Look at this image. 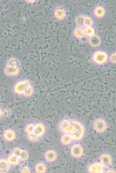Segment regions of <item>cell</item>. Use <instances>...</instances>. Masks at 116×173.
<instances>
[{
    "instance_id": "cell-11",
    "label": "cell",
    "mask_w": 116,
    "mask_h": 173,
    "mask_svg": "<svg viewBox=\"0 0 116 173\" xmlns=\"http://www.w3.org/2000/svg\"><path fill=\"white\" fill-rule=\"evenodd\" d=\"M4 137L7 141L13 140L15 137V134L13 131L10 130H6L4 133Z\"/></svg>"
},
{
    "instance_id": "cell-19",
    "label": "cell",
    "mask_w": 116,
    "mask_h": 173,
    "mask_svg": "<svg viewBox=\"0 0 116 173\" xmlns=\"http://www.w3.org/2000/svg\"><path fill=\"white\" fill-rule=\"evenodd\" d=\"M34 127V125L32 123H30V124H29L28 125H27L25 128V131H26V133L28 134L31 133L32 132Z\"/></svg>"
},
{
    "instance_id": "cell-22",
    "label": "cell",
    "mask_w": 116,
    "mask_h": 173,
    "mask_svg": "<svg viewBox=\"0 0 116 173\" xmlns=\"http://www.w3.org/2000/svg\"><path fill=\"white\" fill-rule=\"evenodd\" d=\"M2 116V111L1 110V109L0 108V118L1 117V116Z\"/></svg>"
},
{
    "instance_id": "cell-14",
    "label": "cell",
    "mask_w": 116,
    "mask_h": 173,
    "mask_svg": "<svg viewBox=\"0 0 116 173\" xmlns=\"http://www.w3.org/2000/svg\"><path fill=\"white\" fill-rule=\"evenodd\" d=\"M35 170L37 173H45L46 170V166L43 163H38L35 166Z\"/></svg>"
},
{
    "instance_id": "cell-7",
    "label": "cell",
    "mask_w": 116,
    "mask_h": 173,
    "mask_svg": "<svg viewBox=\"0 0 116 173\" xmlns=\"http://www.w3.org/2000/svg\"><path fill=\"white\" fill-rule=\"evenodd\" d=\"M71 154L75 158L81 157L84 154V149L79 144H75L72 146L71 149Z\"/></svg>"
},
{
    "instance_id": "cell-15",
    "label": "cell",
    "mask_w": 116,
    "mask_h": 173,
    "mask_svg": "<svg viewBox=\"0 0 116 173\" xmlns=\"http://www.w3.org/2000/svg\"><path fill=\"white\" fill-rule=\"evenodd\" d=\"M105 14V10L103 7H98L95 9L94 14L97 18H102Z\"/></svg>"
},
{
    "instance_id": "cell-10",
    "label": "cell",
    "mask_w": 116,
    "mask_h": 173,
    "mask_svg": "<svg viewBox=\"0 0 116 173\" xmlns=\"http://www.w3.org/2000/svg\"><path fill=\"white\" fill-rule=\"evenodd\" d=\"M10 169V163L6 160H0V172L5 173Z\"/></svg>"
},
{
    "instance_id": "cell-4",
    "label": "cell",
    "mask_w": 116,
    "mask_h": 173,
    "mask_svg": "<svg viewBox=\"0 0 116 173\" xmlns=\"http://www.w3.org/2000/svg\"><path fill=\"white\" fill-rule=\"evenodd\" d=\"M92 59L94 63L98 65H103L107 63L108 59L107 53L102 50H98L94 53Z\"/></svg>"
},
{
    "instance_id": "cell-3",
    "label": "cell",
    "mask_w": 116,
    "mask_h": 173,
    "mask_svg": "<svg viewBox=\"0 0 116 173\" xmlns=\"http://www.w3.org/2000/svg\"><path fill=\"white\" fill-rule=\"evenodd\" d=\"M16 91L20 94H24L26 96H30L33 93L32 87L28 81H24L19 83L16 87Z\"/></svg>"
},
{
    "instance_id": "cell-12",
    "label": "cell",
    "mask_w": 116,
    "mask_h": 173,
    "mask_svg": "<svg viewBox=\"0 0 116 173\" xmlns=\"http://www.w3.org/2000/svg\"><path fill=\"white\" fill-rule=\"evenodd\" d=\"M73 141L72 138L70 136L67 134H63L61 138V142L62 144L65 145H69Z\"/></svg>"
},
{
    "instance_id": "cell-21",
    "label": "cell",
    "mask_w": 116,
    "mask_h": 173,
    "mask_svg": "<svg viewBox=\"0 0 116 173\" xmlns=\"http://www.w3.org/2000/svg\"><path fill=\"white\" fill-rule=\"evenodd\" d=\"M106 173H116V171L112 169L107 170H106Z\"/></svg>"
},
{
    "instance_id": "cell-9",
    "label": "cell",
    "mask_w": 116,
    "mask_h": 173,
    "mask_svg": "<svg viewBox=\"0 0 116 173\" xmlns=\"http://www.w3.org/2000/svg\"><path fill=\"white\" fill-rule=\"evenodd\" d=\"M57 157V154L55 151L49 150L46 152L45 158L48 162H52L55 161Z\"/></svg>"
},
{
    "instance_id": "cell-5",
    "label": "cell",
    "mask_w": 116,
    "mask_h": 173,
    "mask_svg": "<svg viewBox=\"0 0 116 173\" xmlns=\"http://www.w3.org/2000/svg\"><path fill=\"white\" fill-rule=\"evenodd\" d=\"M106 168L100 162H94L90 165L88 170L90 173H103L106 172Z\"/></svg>"
},
{
    "instance_id": "cell-8",
    "label": "cell",
    "mask_w": 116,
    "mask_h": 173,
    "mask_svg": "<svg viewBox=\"0 0 116 173\" xmlns=\"http://www.w3.org/2000/svg\"><path fill=\"white\" fill-rule=\"evenodd\" d=\"M100 163L105 168H110L112 164V158L108 154H102L100 156Z\"/></svg>"
},
{
    "instance_id": "cell-6",
    "label": "cell",
    "mask_w": 116,
    "mask_h": 173,
    "mask_svg": "<svg viewBox=\"0 0 116 173\" xmlns=\"http://www.w3.org/2000/svg\"><path fill=\"white\" fill-rule=\"evenodd\" d=\"M94 128L97 132L102 133L107 128V124L106 122L102 119H98L94 123Z\"/></svg>"
},
{
    "instance_id": "cell-20",
    "label": "cell",
    "mask_w": 116,
    "mask_h": 173,
    "mask_svg": "<svg viewBox=\"0 0 116 173\" xmlns=\"http://www.w3.org/2000/svg\"><path fill=\"white\" fill-rule=\"evenodd\" d=\"M21 172L22 173H30V170L28 167H24L21 170Z\"/></svg>"
},
{
    "instance_id": "cell-13",
    "label": "cell",
    "mask_w": 116,
    "mask_h": 173,
    "mask_svg": "<svg viewBox=\"0 0 116 173\" xmlns=\"http://www.w3.org/2000/svg\"><path fill=\"white\" fill-rule=\"evenodd\" d=\"M20 158L18 156L14 154L11 155L8 159V161L11 164L17 165L19 163Z\"/></svg>"
},
{
    "instance_id": "cell-2",
    "label": "cell",
    "mask_w": 116,
    "mask_h": 173,
    "mask_svg": "<svg viewBox=\"0 0 116 173\" xmlns=\"http://www.w3.org/2000/svg\"><path fill=\"white\" fill-rule=\"evenodd\" d=\"M45 131L46 128L44 124L40 123L34 125L32 132L28 134V140L32 142L37 141L44 135Z\"/></svg>"
},
{
    "instance_id": "cell-18",
    "label": "cell",
    "mask_w": 116,
    "mask_h": 173,
    "mask_svg": "<svg viewBox=\"0 0 116 173\" xmlns=\"http://www.w3.org/2000/svg\"><path fill=\"white\" fill-rule=\"evenodd\" d=\"M99 42V39L97 36H93L90 39V43L92 45H98Z\"/></svg>"
},
{
    "instance_id": "cell-1",
    "label": "cell",
    "mask_w": 116,
    "mask_h": 173,
    "mask_svg": "<svg viewBox=\"0 0 116 173\" xmlns=\"http://www.w3.org/2000/svg\"><path fill=\"white\" fill-rule=\"evenodd\" d=\"M59 130L63 134L70 136L73 141L81 140L84 135L85 129L81 122L74 120L65 119L60 122Z\"/></svg>"
},
{
    "instance_id": "cell-16",
    "label": "cell",
    "mask_w": 116,
    "mask_h": 173,
    "mask_svg": "<svg viewBox=\"0 0 116 173\" xmlns=\"http://www.w3.org/2000/svg\"><path fill=\"white\" fill-rule=\"evenodd\" d=\"M28 156L29 155L28 152L22 150V151L20 155L19 158L20 160H22V161H25L28 159Z\"/></svg>"
},
{
    "instance_id": "cell-17",
    "label": "cell",
    "mask_w": 116,
    "mask_h": 173,
    "mask_svg": "<svg viewBox=\"0 0 116 173\" xmlns=\"http://www.w3.org/2000/svg\"><path fill=\"white\" fill-rule=\"evenodd\" d=\"M65 11L61 9H58L56 11V15L59 19H63L64 17H65Z\"/></svg>"
}]
</instances>
